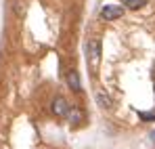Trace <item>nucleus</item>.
Segmentation results:
<instances>
[{
  "mask_svg": "<svg viewBox=\"0 0 155 149\" xmlns=\"http://www.w3.org/2000/svg\"><path fill=\"white\" fill-rule=\"evenodd\" d=\"M153 139H155V132H153Z\"/></svg>",
  "mask_w": 155,
  "mask_h": 149,
  "instance_id": "obj_9",
  "label": "nucleus"
},
{
  "mask_svg": "<svg viewBox=\"0 0 155 149\" xmlns=\"http://www.w3.org/2000/svg\"><path fill=\"white\" fill-rule=\"evenodd\" d=\"M97 103H99V105H101L103 109H111V107H113L111 99H109V97L105 95L103 90H99V93H97Z\"/></svg>",
  "mask_w": 155,
  "mask_h": 149,
  "instance_id": "obj_6",
  "label": "nucleus"
},
{
  "mask_svg": "<svg viewBox=\"0 0 155 149\" xmlns=\"http://www.w3.org/2000/svg\"><path fill=\"white\" fill-rule=\"evenodd\" d=\"M65 118H67L71 124H82V120H84V111H82L80 107H69L67 113H65Z\"/></svg>",
  "mask_w": 155,
  "mask_h": 149,
  "instance_id": "obj_4",
  "label": "nucleus"
},
{
  "mask_svg": "<svg viewBox=\"0 0 155 149\" xmlns=\"http://www.w3.org/2000/svg\"><path fill=\"white\" fill-rule=\"evenodd\" d=\"M143 120H155V113H140Z\"/></svg>",
  "mask_w": 155,
  "mask_h": 149,
  "instance_id": "obj_8",
  "label": "nucleus"
},
{
  "mask_svg": "<svg viewBox=\"0 0 155 149\" xmlns=\"http://www.w3.org/2000/svg\"><path fill=\"white\" fill-rule=\"evenodd\" d=\"M122 15H124V6H120V4H107V6H103V11H101V17H103L105 21L120 19Z\"/></svg>",
  "mask_w": 155,
  "mask_h": 149,
  "instance_id": "obj_2",
  "label": "nucleus"
},
{
  "mask_svg": "<svg viewBox=\"0 0 155 149\" xmlns=\"http://www.w3.org/2000/svg\"><path fill=\"white\" fill-rule=\"evenodd\" d=\"M126 6L132 8V11H138V8L147 6V0H126Z\"/></svg>",
  "mask_w": 155,
  "mask_h": 149,
  "instance_id": "obj_7",
  "label": "nucleus"
},
{
  "mask_svg": "<svg viewBox=\"0 0 155 149\" xmlns=\"http://www.w3.org/2000/svg\"><path fill=\"white\" fill-rule=\"evenodd\" d=\"M88 57H90V65H99V61H101V40L92 38L88 42Z\"/></svg>",
  "mask_w": 155,
  "mask_h": 149,
  "instance_id": "obj_3",
  "label": "nucleus"
},
{
  "mask_svg": "<svg viewBox=\"0 0 155 149\" xmlns=\"http://www.w3.org/2000/svg\"><path fill=\"white\" fill-rule=\"evenodd\" d=\"M67 109H69V103H67V99L65 97H54L51 103V111L57 116V118H65V113H67Z\"/></svg>",
  "mask_w": 155,
  "mask_h": 149,
  "instance_id": "obj_1",
  "label": "nucleus"
},
{
  "mask_svg": "<svg viewBox=\"0 0 155 149\" xmlns=\"http://www.w3.org/2000/svg\"><path fill=\"white\" fill-rule=\"evenodd\" d=\"M67 84H69V88H71V90H80V88H82V84H80V74H78V72H69V74H67Z\"/></svg>",
  "mask_w": 155,
  "mask_h": 149,
  "instance_id": "obj_5",
  "label": "nucleus"
}]
</instances>
